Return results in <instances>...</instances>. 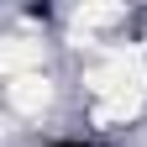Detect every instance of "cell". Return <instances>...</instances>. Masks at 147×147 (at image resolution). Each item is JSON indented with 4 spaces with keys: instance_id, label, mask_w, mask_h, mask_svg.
Returning a JSON list of instances; mask_svg holds the SVG:
<instances>
[{
    "instance_id": "3957f363",
    "label": "cell",
    "mask_w": 147,
    "mask_h": 147,
    "mask_svg": "<svg viewBox=\"0 0 147 147\" xmlns=\"http://www.w3.org/2000/svg\"><path fill=\"white\" fill-rule=\"evenodd\" d=\"M0 68L11 74H37L42 68V42H26V37H5L0 42Z\"/></svg>"
},
{
    "instance_id": "7a4b0ae2",
    "label": "cell",
    "mask_w": 147,
    "mask_h": 147,
    "mask_svg": "<svg viewBox=\"0 0 147 147\" xmlns=\"http://www.w3.org/2000/svg\"><path fill=\"white\" fill-rule=\"evenodd\" d=\"M5 100H11V110H21V116H42V105L53 100V84L42 79V68L37 74H16L5 84Z\"/></svg>"
},
{
    "instance_id": "277c9868",
    "label": "cell",
    "mask_w": 147,
    "mask_h": 147,
    "mask_svg": "<svg viewBox=\"0 0 147 147\" xmlns=\"http://www.w3.org/2000/svg\"><path fill=\"white\" fill-rule=\"evenodd\" d=\"M105 21H121V5H84V11H74V26H79L84 37L95 26H105Z\"/></svg>"
},
{
    "instance_id": "6da1fadb",
    "label": "cell",
    "mask_w": 147,
    "mask_h": 147,
    "mask_svg": "<svg viewBox=\"0 0 147 147\" xmlns=\"http://www.w3.org/2000/svg\"><path fill=\"white\" fill-rule=\"evenodd\" d=\"M84 84L95 89V121L110 126V121H126L137 116L142 100H147V58L142 53H110L105 63H95L84 74Z\"/></svg>"
}]
</instances>
